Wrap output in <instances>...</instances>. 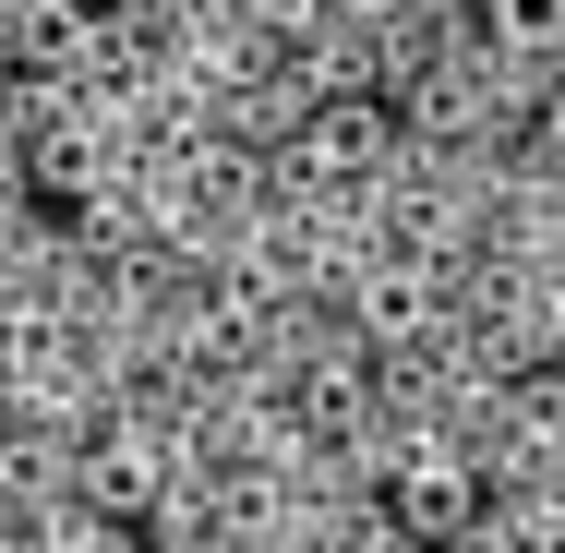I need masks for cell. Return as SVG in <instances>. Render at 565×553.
<instances>
[{
	"label": "cell",
	"instance_id": "6da1fadb",
	"mask_svg": "<svg viewBox=\"0 0 565 553\" xmlns=\"http://www.w3.org/2000/svg\"><path fill=\"white\" fill-rule=\"evenodd\" d=\"M518 12V36H565V0H505Z\"/></svg>",
	"mask_w": 565,
	"mask_h": 553
}]
</instances>
